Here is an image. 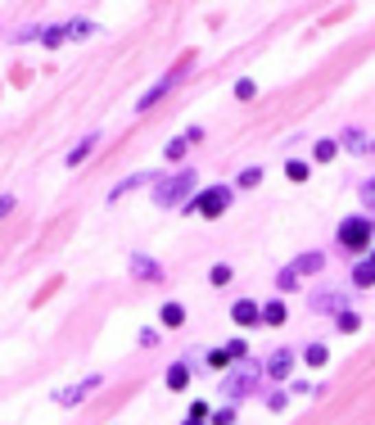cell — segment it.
<instances>
[{
	"instance_id": "obj_1",
	"label": "cell",
	"mask_w": 375,
	"mask_h": 425,
	"mask_svg": "<svg viewBox=\"0 0 375 425\" xmlns=\"http://www.w3.org/2000/svg\"><path fill=\"white\" fill-rule=\"evenodd\" d=\"M258 380H262V362H236V367H231L222 380H217V393H222L226 407H236L240 398L258 393Z\"/></svg>"
},
{
	"instance_id": "obj_2",
	"label": "cell",
	"mask_w": 375,
	"mask_h": 425,
	"mask_svg": "<svg viewBox=\"0 0 375 425\" xmlns=\"http://www.w3.org/2000/svg\"><path fill=\"white\" fill-rule=\"evenodd\" d=\"M194 185H199L194 168L168 172V176H159V185H154V204H159V208H185L194 199Z\"/></svg>"
},
{
	"instance_id": "obj_3",
	"label": "cell",
	"mask_w": 375,
	"mask_h": 425,
	"mask_svg": "<svg viewBox=\"0 0 375 425\" xmlns=\"http://www.w3.org/2000/svg\"><path fill=\"white\" fill-rule=\"evenodd\" d=\"M334 240H339L343 253H371L375 249V218H366V213L343 218L339 231H334Z\"/></svg>"
},
{
	"instance_id": "obj_4",
	"label": "cell",
	"mask_w": 375,
	"mask_h": 425,
	"mask_svg": "<svg viewBox=\"0 0 375 425\" xmlns=\"http://www.w3.org/2000/svg\"><path fill=\"white\" fill-rule=\"evenodd\" d=\"M231 204H236V185H208V190H199L181 213H190V218L194 213H199V218H222Z\"/></svg>"
},
{
	"instance_id": "obj_5",
	"label": "cell",
	"mask_w": 375,
	"mask_h": 425,
	"mask_svg": "<svg viewBox=\"0 0 375 425\" xmlns=\"http://www.w3.org/2000/svg\"><path fill=\"white\" fill-rule=\"evenodd\" d=\"M321 267H326V253L308 249V253H299V258H294L290 267H280L276 285H280V290H299V285H303V276H317Z\"/></svg>"
},
{
	"instance_id": "obj_6",
	"label": "cell",
	"mask_w": 375,
	"mask_h": 425,
	"mask_svg": "<svg viewBox=\"0 0 375 425\" xmlns=\"http://www.w3.org/2000/svg\"><path fill=\"white\" fill-rule=\"evenodd\" d=\"M312 312H321V317H339L343 308H353V295L348 290H339V285H326V290H317V295L308 299Z\"/></svg>"
},
{
	"instance_id": "obj_7",
	"label": "cell",
	"mask_w": 375,
	"mask_h": 425,
	"mask_svg": "<svg viewBox=\"0 0 375 425\" xmlns=\"http://www.w3.org/2000/svg\"><path fill=\"white\" fill-rule=\"evenodd\" d=\"M100 389H104V376H86V380L68 384V389H54L50 403H54V407H77L82 398H91V393H100Z\"/></svg>"
},
{
	"instance_id": "obj_8",
	"label": "cell",
	"mask_w": 375,
	"mask_h": 425,
	"mask_svg": "<svg viewBox=\"0 0 375 425\" xmlns=\"http://www.w3.org/2000/svg\"><path fill=\"white\" fill-rule=\"evenodd\" d=\"M290 371H294V349H276L267 362H262V376H267V384L290 380Z\"/></svg>"
},
{
	"instance_id": "obj_9",
	"label": "cell",
	"mask_w": 375,
	"mask_h": 425,
	"mask_svg": "<svg viewBox=\"0 0 375 425\" xmlns=\"http://www.w3.org/2000/svg\"><path fill=\"white\" fill-rule=\"evenodd\" d=\"M190 376H194V358H177V362L168 367V376H163V380H168L172 393H185V389H190Z\"/></svg>"
},
{
	"instance_id": "obj_10",
	"label": "cell",
	"mask_w": 375,
	"mask_h": 425,
	"mask_svg": "<svg viewBox=\"0 0 375 425\" xmlns=\"http://www.w3.org/2000/svg\"><path fill=\"white\" fill-rule=\"evenodd\" d=\"M177 77H181V68H172L168 77H159V82H154V87L145 91V95H140V100H136V113L154 109V104H159V100H163V95H168V91H172V82H177Z\"/></svg>"
},
{
	"instance_id": "obj_11",
	"label": "cell",
	"mask_w": 375,
	"mask_h": 425,
	"mask_svg": "<svg viewBox=\"0 0 375 425\" xmlns=\"http://www.w3.org/2000/svg\"><path fill=\"white\" fill-rule=\"evenodd\" d=\"M231 317H236V326H262V303H253V299H236L231 303Z\"/></svg>"
},
{
	"instance_id": "obj_12",
	"label": "cell",
	"mask_w": 375,
	"mask_h": 425,
	"mask_svg": "<svg viewBox=\"0 0 375 425\" xmlns=\"http://www.w3.org/2000/svg\"><path fill=\"white\" fill-rule=\"evenodd\" d=\"M131 276L136 281H163V262L150 253H131Z\"/></svg>"
},
{
	"instance_id": "obj_13",
	"label": "cell",
	"mask_w": 375,
	"mask_h": 425,
	"mask_svg": "<svg viewBox=\"0 0 375 425\" xmlns=\"http://www.w3.org/2000/svg\"><path fill=\"white\" fill-rule=\"evenodd\" d=\"M100 141H104V136H100V131H91V136H82V141H77L73 150H68V159H64V163H68V168H82L86 159H91V150H95Z\"/></svg>"
},
{
	"instance_id": "obj_14",
	"label": "cell",
	"mask_w": 375,
	"mask_h": 425,
	"mask_svg": "<svg viewBox=\"0 0 375 425\" xmlns=\"http://www.w3.org/2000/svg\"><path fill=\"white\" fill-rule=\"evenodd\" d=\"M339 159V136H321L312 145V163H334Z\"/></svg>"
},
{
	"instance_id": "obj_15",
	"label": "cell",
	"mask_w": 375,
	"mask_h": 425,
	"mask_svg": "<svg viewBox=\"0 0 375 425\" xmlns=\"http://www.w3.org/2000/svg\"><path fill=\"white\" fill-rule=\"evenodd\" d=\"M285 321H290L285 299H267V303H262V326H285Z\"/></svg>"
},
{
	"instance_id": "obj_16",
	"label": "cell",
	"mask_w": 375,
	"mask_h": 425,
	"mask_svg": "<svg viewBox=\"0 0 375 425\" xmlns=\"http://www.w3.org/2000/svg\"><path fill=\"white\" fill-rule=\"evenodd\" d=\"M366 145H371V141H366V131H362V127H343V131H339V150H353V154H362Z\"/></svg>"
},
{
	"instance_id": "obj_17",
	"label": "cell",
	"mask_w": 375,
	"mask_h": 425,
	"mask_svg": "<svg viewBox=\"0 0 375 425\" xmlns=\"http://www.w3.org/2000/svg\"><path fill=\"white\" fill-rule=\"evenodd\" d=\"M334 326H339V335H357V330H362V312H357V308H343V312L334 317Z\"/></svg>"
},
{
	"instance_id": "obj_18",
	"label": "cell",
	"mask_w": 375,
	"mask_h": 425,
	"mask_svg": "<svg viewBox=\"0 0 375 425\" xmlns=\"http://www.w3.org/2000/svg\"><path fill=\"white\" fill-rule=\"evenodd\" d=\"M145 181H154V172H136V176H127V181H118L113 190H109V199H122V195H131L136 185H145Z\"/></svg>"
},
{
	"instance_id": "obj_19",
	"label": "cell",
	"mask_w": 375,
	"mask_h": 425,
	"mask_svg": "<svg viewBox=\"0 0 375 425\" xmlns=\"http://www.w3.org/2000/svg\"><path fill=\"white\" fill-rule=\"evenodd\" d=\"M159 321L168 330H177V326H185V303H163V312H159Z\"/></svg>"
},
{
	"instance_id": "obj_20",
	"label": "cell",
	"mask_w": 375,
	"mask_h": 425,
	"mask_svg": "<svg viewBox=\"0 0 375 425\" xmlns=\"http://www.w3.org/2000/svg\"><path fill=\"white\" fill-rule=\"evenodd\" d=\"M353 285H357V290H371V285H375V262L371 258H362L353 267Z\"/></svg>"
},
{
	"instance_id": "obj_21",
	"label": "cell",
	"mask_w": 375,
	"mask_h": 425,
	"mask_svg": "<svg viewBox=\"0 0 375 425\" xmlns=\"http://www.w3.org/2000/svg\"><path fill=\"white\" fill-rule=\"evenodd\" d=\"M303 362H308L312 371L326 367V362H330V344H308V349H303Z\"/></svg>"
},
{
	"instance_id": "obj_22",
	"label": "cell",
	"mask_w": 375,
	"mask_h": 425,
	"mask_svg": "<svg viewBox=\"0 0 375 425\" xmlns=\"http://www.w3.org/2000/svg\"><path fill=\"white\" fill-rule=\"evenodd\" d=\"M185 150H190V141H185V136H177V141H168V145H163V159H168V163H181V159H185Z\"/></svg>"
},
{
	"instance_id": "obj_23",
	"label": "cell",
	"mask_w": 375,
	"mask_h": 425,
	"mask_svg": "<svg viewBox=\"0 0 375 425\" xmlns=\"http://www.w3.org/2000/svg\"><path fill=\"white\" fill-rule=\"evenodd\" d=\"M64 36H68V27H59V23H45L41 45H45V50H54V45H64Z\"/></svg>"
},
{
	"instance_id": "obj_24",
	"label": "cell",
	"mask_w": 375,
	"mask_h": 425,
	"mask_svg": "<svg viewBox=\"0 0 375 425\" xmlns=\"http://www.w3.org/2000/svg\"><path fill=\"white\" fill-rule=\"evenodd\" d=\"M208 367H213V371H226V367H236V358H231V349H226V344H222V349H213V353H208Z\"/></svg>"
},
{
	"instance_id": "obj_25",
	"label": "cell",
	"mask_w": 375,
	"mask_h": 425,
	"mask_svg": "<svg viewBox=\"0 0 375 425\" xmlns=\"http://www.w3.org/2000/svg\"><path fill=\"white\" fill-rule=\"evenodd\" d=\"M258 181H262V168H258V163H253V168H245V172H240V176H236V190H253V185H258Z\"/></svg>"
},
{
	"instance_id": "obj_26",
	"label": "cell",
	"mask_w": 375,
	"mask_h": 425,
	"mask_svg": "<svg viewBox=\"0 0 375 425\" xmlns=\"http://www.w3.org/2000/svg\"><path fill=\"white\" fill-rule=\"evenodd\" d=\"M285 176H290V181H308V176H312V163H303V159H290V163H285Z\"/></svg>"
},
{
	"instance_id": "obj_27",
	"label": "cell",
	"mask_w": 375,
	"mask_h": 425,
	"mask_svg": "<svg viewBox=\"0 0 375 425\" xmlns=\"http://www.w3.org/2000/svg\"><path fill=\"white\" fill-rule=\"evenodd\" d=\"M231 276H236V267H231V262H217V267H208V281H213V285H231Z\"/></svg>"
},
{
	"instance_id": "obj_28",
	"label": "cell",
	"mask_w": 375,
	"mask_h": 425,
	"mask_svg": "<svg viewBox=\"0 0 375 425\" xmlns=\"http://www.w3.org/2000/svg\"><path fill=\"white\" fill-rule=\"evenodd\" d=\"M262 398H267V412H285V403H290V393H285V389H267V393H262Z\"/></svg>"
},
{
	"instance_id": "obj_29",
	"label": "cell",
	"mask_w": 375,
	"mask_h": 425,
	"mask_svg": "<svg viewBox=\"0 0 375 425\" xmlns=\"http://www.w3.org/2000/svg\"><path fill=\"white\" fill-rule=\"evenodd\" d=\"M362 208H366V218H375V176L362 181Z\"/></svg>"
},
{
	"instance_id": "obj_30",
	"label": "cell",
	"mask_w": 375,
	"mask_h": 425,
	"mask_svg": "<svg viewBox=\"0 0 375 425\" xmlns=\"http://www.w3.org/2000/svg\"><path fill=\"white\" fill-rule=\"evenodd\" d=\"M45 32V23H23V27H19V32H14V41H36V36H41Z\"/></svg>"
},
{
	"instance_id": "obj_31",
	"label": "cell",
	"mask_w": 375,
	"mask_h": 425,
	"mask_svg": "<svg viewBox=\"0 0 375 425\" xmlns=\"http://www.w3.org/2000/svg\"><path fill=\"white\" fill-rule=\"evenodd\" d=\"M159 339H163V330H159V326H140L136 344H140V349H154V344H159Z\"/></svg>"
},
{
	"instance_id": "obj_32",
	"label": "cell",
	"mask_w": 375,
	"mask_h": 425,
	"mask_svg": "<svg viewBox=\"0 0 375 425\" xmlns=\"http://www.w3.org/2000/svg\"><path fill=\"white\" fill-rule=\"evenodd\" d=\"M91 32H95V23H86V19H73V23H68V36H77V41H86Z\"/></svg>"
},
{
	"instance_id": "obj_33",
	"label": "cell",
	"mask_w": 375,
	"mask_h": 425,
	"mask_svg": "<svg viewBox=\"0 0 375 425\" xmlns=\"http://www.w3.org/2000/svg\"><path fill=\"white\" fill-rule=\"evenodd\" d=\"M208 425H236V407H226V403H222L213 416H208Z\"/></svg>"
},
{
	"instance_id": "obj_34",
	"label": "cell",
	"mask_w": 375,
	"mask_h": 425,
	"mask_svg": "<svg viewBox=\"0 0 375 425\" xmlns=\"http://www.w3.org/2000/svg\"><path fill=\"white\" fill-rule=\"evenodd\" d=\"M253 95H258V87L249 82V77H240V82H236V100H245V104H249Z\"/></svg>"
},
{
	"instance_id": "obj_35",
	"label": "cell",
	"mask_w": 375,
	"mask_h": 425,
	"mask_svg": "<svg viewBox=\"0 0 375 425\" xmlns=\"http://www.w3.org/2000/svg\"><path fill=\"white\" fill-rule=\"evenodd\" d=\"M14 208H19V199H14V195H0V218H10Z\"/></svg>"
},
{
	"instance_id": "obj_36",
	"label": "cell",
	"mask_w": 375,
	"mask_h": 425,
	"mask_svg": "<svg viewBox=\"0 0 375 425\" xmlns=\"http://www.w3.org/2000/svg\"><path fill=\"white\" fill-rule=\"evenodd\" d=\"M290 393H299V398H303V393H312V384L308 380H290Z\"/></svg>"
},
{
	"instance_id": "obj_37",
	"label": "cell",
	"mask_w": 375,
	"mask_h": 425,
	"mask_svg": "<svg viewBox=\"0 0 375 425\" xmlns=\"http://www.w3.org/2000/svg\"><path fill=\"white\" fill-rule=\"evenodd\" d=\"M181 425H208V416H190V412H185V421Z\"/></svg>"
},
{
	"instance_id": "obj_38",
	"label": "cell",
	"mask_w": 375,
	"mask_h": 425,
	"mask_svg": "<svg viewBox=\"0 0 375 425\" xmlns=\"http://www.w3.org/2000/svg\"><path fill=\"white\" fill-rule=\"evenodd\" d=\"M366 150H371V154H375V141H371V145H366Z\"/></svg>"
},
{
	"instance_id": "obj_39",
	"label": "cell",
	"mask_w": 375,
	"mask_h": 425,
	"mask_svg": "<svg viewBox=\"0 0 375 425\" xmlns=\"http://www.w3.org/2000/svg\"><path fill=\"white\" fill-rule=\"evenodd\" d=\"M366 258H371V262H375V249H371V253H366Z\"/></svg>"
}]
</instances>
